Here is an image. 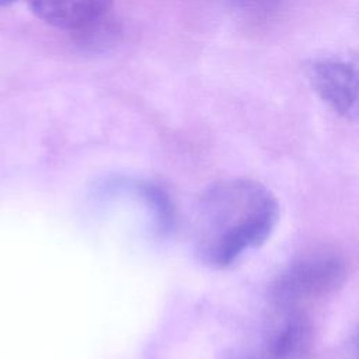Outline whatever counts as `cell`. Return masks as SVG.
Segmentation results:
<instances>
[{
  "label": "cell",
  "instance_id": "cell-5",
  "mask_svg": "<svg viewBox=\"0 0 359 359\" xmlns=\"http://www.w3.org/2000/svg\"><path fill=\"white\" fill-rule=\"evenodd\" d=\"M27 4L45 24L65 31H77L101 20L114 0H27Z\"/></svg>",
  "mask_w": 359,
  "mask_h": 359
},
{
  "label": "cell",
  "instance_id": "cell-6",
  "mask_svg": "<svg viewBox=\"0 0 359 359\" xmlns=\"http://www.w3.org/2000/svg\"><path fill=\"white\" fill-rule=\"evenodd\" d=\"M15 0H0V7L1 6H7V4H11V3H14Z\"/></svg>",
  "mask_w": 359,
  "mask_h": 359
},
{
  "label": "cell",
  "instance_id": "cell-1",
  "mask_svg": "<svg viewBox=\"0 0 359 359\" xmlns=\"http://www.w3.org/2000/svg\"><path fill=\"white\" fill-rule=\"evenodd\" d=\"M195 208V248L212 268H227L258 248L279 217L273 194L251 180L217 182L202 194Z\"/></svg>",
  "mask_w": 359,
  "mask_h": 359
},
{
  "label": "cell",
  "instance_id": "cell-4",
  "mask_svg": "<svg viewBox=\"0 0 359 359\" xmlns=\"http://www.w3.org/2000/svg\"><path fill=\"white\" fill-rule=\"evenodd\" d=\"M311 344L313 330L306 314L280 311V317L240 359H306Z\"/></svg>",
  "mask_w": 359,
  "mask_h": 359
},
{
  "label": "cell",
  "instance_id": "cell-3",
  "mask_svg": "<svg viewBox=\"0 0 359 359\" xmlns=\"http://www.w3.org/2000/svg\"><path fill=\"white\" fill-rule=\"evenodd\" d=\"M306 74L314 93L335 114L355 119L358 111V59L355 53H327L310 59Z\"/></svg>",
  "mask_w": 359,
  "mask_h": 359
},
{
  "label": "cell",
  "instance_id": "cell-2",
  "mask_svg": "<svg viewBox=\"0 0 359 359\" xmlns=\"http://www.w3.org/2000/svg\"><path fill=\"white\" fill-rule=\"evenodd\" d=\"M346 273L345 258L334 248L323 247L303 254L276 279L272 297L279 311L303 310L334 292Z\"/></svg>",
  "mask_w": 359,
  "mask_h": 359
}]
</instances>
